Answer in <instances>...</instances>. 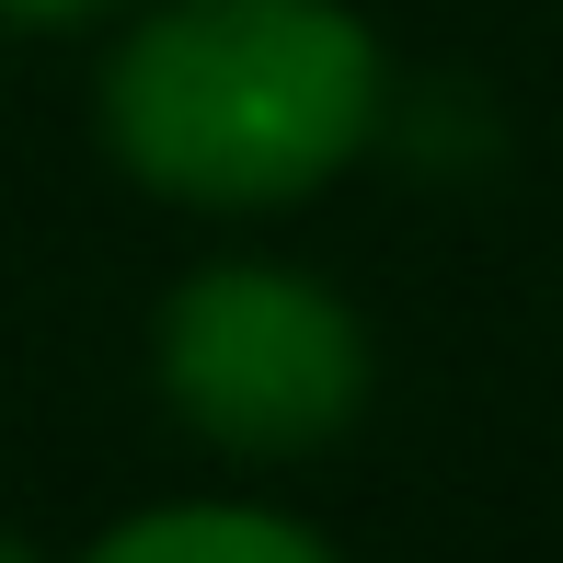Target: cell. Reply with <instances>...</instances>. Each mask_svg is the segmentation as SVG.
<instances>
[{
    "label": "cell",
    "mask_w": 563,
    "mask_h": 563,
    "mask_svg": "<svg viewBox=\"0 0 563 563\" xmlns=\"http://www.w3.org/2000/svg\"><path fill=\"white\" fill-rule=\"evenodd\" d=\"M162 391L208 449L299 460L368 402V334L299 265H208L162 311Z\"/></svg>",
    "instance_id": "7a4b0ae2"
},
{
    "label": "cell",
    "mask_w": 563,
    "mask_h": 563,
    "mask_svg": "<svg viewBox=\"0 0 563 563\" xmlns=\"http://www.w3.org/2000/svg\"><path fill=\"white\" fill-rule=\"evenodd\" d=\"M92 12H126V0H0V23H92Z\"/></svg>",
    "instance_id": "277c9868"
},
{
    "label": "cell",
    "mask_w": 563,
    "mask_h": 563,
    "mask_svg": "<svg viewBox=\"0 0 563 563\" xmlns=\"http://www.w3.org/2000/svg\"><path fill=\"white\" fill-rule=\"evenodd\" d=\"M0 563H35V552H23V541H12V529H0Z\"/></svg>",
    "instance_id": "5b68a950"
},
{
    "label": "cell",
    "mask_w": 563,
    "mask_h": 563,
    "mask_svg": "<svg viewBox=\"0 0 563 563\" xmlns=\"http://www.w3.org/2000/svg\"><path fill=\"white\" fill-rule=\"evenodd\" d=\"M379 126V35L345 0H162L104 69V139L173 208H299Z\"/></svg>",
    "instance_id": "6da1fadb"
},
{
    "label": "cell",
    "mask_w": 563,
    "mask_h": 563,
    "mask_svg": "<svg viewBox=\"0 0 563 563\" xmlns=\"http://www.w3.org/2000/svg\"><path fill=\"white\" fill-rule=\"evenodd\" d=\"M81 563H334V552L276 506H150V518L104 529Z\"/></svg>",
    "instance_id": "3957f363"
}]
</instances>
